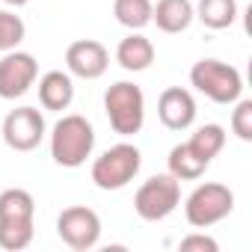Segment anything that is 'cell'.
Masks as SVG:
<instances>
[{
    "mask_svg": "<svg viewBox=\"0 0 252 252\" xmlns=\"http://www.w3.org/2000/svg\"><path fill=\"white\" fill-rule=\"evenodd\" d=\"M39 77V63L27 51H6L0 60V98L15 101L21 98Z\"/></svg>",
    "mask_w": 252,
    "mask_h": 252,
    "instance_id": "10",
    "label": "cell"
},
{
    "mask_svg": "<svg viewBox=\"0 0 252 252\" xmlns=\"http://www.w3.org/2000/svg\"><path fill=\"white\" fill-rule=\"evenodd\" d=\"M0 134L12 152H33L45 140V116L36 107H15L6 113Z\"/></svg>",
    "mask_w": 252,
    "mask_h": 252,
    "instance_id": "9",
    "label": "cell"
},
{
    "mask_svg": "<svg viewBox=\"0 0 252 252\" xmlns=\"http://www.w3.org/2000/svg\"><path fill=\"white\" fill-rule=\"evenodd\" d=\"M95 149V128L89 125V119L68 113L63 116L54 131H51V158L57 166L65 169H77L86 163V158H92Z\"/></svg>",
    "mask_w": 252,
    "mask_h": 252,
    "instance_id": "2",
    "label": "cell"
},
{
    "mask_svg": "<svg viewBox=\"0 0 252 252\" xmlns=\"http://www.w3.org/2000/svg\"><path fill=\"white\" fill-rule=\"evenodd\" d=\"M193 12L208 30H225L237 21V0H199Z\"/></svg>",
    "mask_w": 252,
    "mask_h": 252,
    "instance_id": "16",
    "label": "cell"
},
{
    "mask_svg": "<svg viewBox=\"0 0 252 252\" xmlns=\"http://www.w3.org/2000/svg\"><path fill=\"white\" fill-rule=\"evenodd\" d=\"M187 146L205 160V163H211L220 152H222V146H225V128L222 125H202V128H196V134L187 140Z\"/></svg>",
    "mask_w": 252,
    "mask_h": 252,
    "instance_id": "18",
    "label": "cell"
},
{
    "mask_svg": "<svg viewBox=\"0 0 252 252\" xmlns=\"http://www.w3.org/2000/svg\"><path fill=\"white\" fill-rule=\"evenodd\" d=\"M152 0H113V15L122 27L128 30H143L152 24Z\"/></svg>",
    "mask_w": 252,
    "mask_h": 252,
    "instance_id": "19",
    "label": "cell"
},
{
    "mask_svg": "<svg viewBox=\"0 0 252 252\" xmlns=\"http://www.w3.org/2000/svg\"><path fill=\"white\" fill-rule=\"evenodd\" d=\"M196 12H193V3L190 0H158L152 6V21L158 24L160 33H184L190 24H193Z\"/></svg>",
    "mask_w": 252,
    "mask_h": 252,
    "instance_id": "13",
    "label": "cell"
},
{
    "mask_svg": "<svg viewBox=\"0 0 252 252\" xmlns=\"http://www.w3.org/2000/svg\"><path fill=\"white\" fill-rule=\"evenodd\" d=\"M158 116L169 131H187L196 122V98L190 95V89L169 86L158 98Z\"/></svg>",
    "mask_w": 252,
    "mask_h": 252,
    "instance_id": "12",
    "label": "cell"
},
{
    "mask_svg": "<svg viewBox=\"0 0 252 252\" xmlns=\"http://www.w3.org/2000/svg\"><path fill=\"white\" fill-rule=\"evenodd\" d=\"M231 211H234V193L217 181L199 184L184 202V217L193 228H211L222 222Z\"/></svg>",
    "mask_w": 252,
    "mask_h": 252,
    "instance_id": "6",
    "label": "cell"
},
{
    "mask_svg": "<svg viewBox=\"0 0 252 252\" xmlns=\"http://www.w3.org/2000/svg\"><path fill=\"white\" fill-rule=\"evenodd\" d=\"M36 202L27 190L9 187L0 193V249L6 252H21L33 243L36 234Z\"/></svg>",
    "mask_w": 252,
    "mask_h": 252,
    "instance_id": "1",
    "label": "cell"
},
{
    "mask_svg": "<svg viewBox=\"0 0 252 252\" xmlns=\"http://www.w3.org/2000/svg\"><path fill=\"white\" fill-rule=\"evenodd\" d=\"M104 113L119 137H134L146 125V95L137 83L119 80L104 92Z\"/></svg>",
    "mask_w": 252,
    "mask_h": 252,
    "instance_id": "3",
    "label": "cell"
},
{
    "mask_svg": "<svg viewBox=\"0 0 252 252\" xmlns=\"http://www.w3.org/2000/svg\"><path fill=\"white\" fill-rule=\"evenodd\" d=\"M57 234L68 249L86 252L101 237V217L86 205H71L57 217Z\"/></svg>",
    "mask_w": 252,
    "mask_h": 252,
    "instance_id": "8",
    "label": "cell"
},
{
    "mask_svg": "<svg viewBox=\"0 0 252 252\" xmlns=\"http://www.w3.org/2000/svg\"><path fill=\"white\" fill-rule=\"evenodd\" d=\"M231 131L237 140L252 143V101L249 98H237L234 110H231Z\"/></svg>",
    "mask_w": 252,
    "mask_h": 252,
    "instance_id": "21",
    "label": "cell"
},
{
    "mask_svg": "<svg viewBox=\"0 0 252 252\" xmlns=\"http://www.w3.org/2000/svg\"><path fill=\"white\" fill-rule=\"evenodd\" d=\"M65 68L74 77L98 80L110 68V51L101 42H95V39H77L65 51Z\"/></svg>",
    "mask_w": 252,
    "mask_h": 252,
    "instance_id": "11",
    "label": "cell"
},
{
    "mask_svg": "<svg viewBox=\"0 0 252 252\" xmlns=\"http://www.w3.org/2000/svg\"><path fill=\"white\" fill-rule=\"evenodd\" d=\"M140 166H143L140 149L131 146V143H119V146L107 149L101 158H95L92 181H95L98 190H122L137 178Z\"/></svg>",
    "mask_w": 252,
    "mask_h": 252,
    "instance_id": "5",
    "label": "cell"
},
{
    "mask_svg": "<svg viewBox=\"0 0 252 252\" xmlns=\"http://www.w3.org/2000/svg\"><path fill=\"white\" fill-rule=\"evenodd\" d=\"M190 83L196 92H202L205 98H211L214 104H234L243 92V77L234 65L222 63V60H199L190 68Z\"/></svg>",
    "mask_w": 252,
    "mask_h": 252,
    "instance_id": "4",
    "label": "cell"
},
{
    "mask_svg": "<svg viewBox=\"0 0 252 252\" xmlns=\"http://www.w3.org/2000/svg\"><path fill=\"white\" fill-rule=\"evenodd\" d=\"M24 33H27V27H24L21 15L0 9V54L15 51V48L24 42Z\"/></svg>",
    "mask_w": 252,
    "mask_h": 252,
    "instance_id": "20",
    "label": "cell"
},
{
    "mask_svg": "<svg viewBox=\"0 0 252 252\" xmlns=\"http://www.w3.org/2000/svg\"><path fill=\"white\" fill-rule=\"evenodd\" d=\"M116 63L125 71H146L155 63V45L146 39L140 30H131V36H125L116 48Z\"/></svg>",
    "mask_w": 252,
    "mask_h": 252,
    "instance_id": "14",
    "label": "cell"
},
{
    "mask_svg": "<svg viewBox=\"0 0 252 252\" xmlns=\"http://www.w3.org/2000/svg\"><path fill=\"white\" fill-rule=\"evenodd\" d=\"M178 202H181L178 178L163 172V175H152L149 181L140 184V190L134 196V211L146 222H160L178 208Z\"/></svg>",
    "mask_w": 252,
    "mask_h": 252,
    "instance_id": "7",
    "label": "cell"
},
{
    "mask_svg": "<svg viewBox=\"0 0 252 252\" xmlns=\"http://www.w3.org/2000/svg\"><path fill=\"white\" fill-rule=\"evenodd\" d=\"M39 101L45 110H68L74 101V83L68 71H48L39 77Z\"/></svg>",
    "mask_w": 252,
    "mask_h": 252,
    "instance_id": "15",
    "label": "cell"
},
{
    "mask_svg": "<svg viewBox=\"0 0 252 252\" xmlns=\"http://www.w3.org/2000/svg\"><path fill=\"white\" fill-rule=\"evenodd\" d=\"M3 3H9V6H27L30 0H3Z\"/></svg>",
    "mask_w": 252,
    "mask_h": 252,
    "instance_id": "23",
    "label": "cell"
},
{
    "mask_svg": "<svg viewBox=\"0 0 252 252\" xmlns=\"http://www.w3.org/2000/svg\"><path fill=\"white\" fill-rule=\"evenodd\" d=\"M208 166L211 163H205L187 143H178L169 152V175H175L178 181H196Z\"/></svg>",
    "mask_w": 252,
    "mask_h": 252,
    "instance_id": "17",
    "label": "cell"
},
{
    "mask_svg": "<svg viewBox=\"0 0 252 252\" xmlns=\"http://www.w3.org/2000/svg\"><path fill=\"white\" fill-rule=\"evenodd\" d=\"M178 249L181 252H217L220 249V243L214 240V237H208V234H187V237H181V243H178Z\"/></svg>",
    "mask_w": 252,
    "mask_h": 252,
    "instance_id": "22",
    "label": "cell"
}]
</instances>
